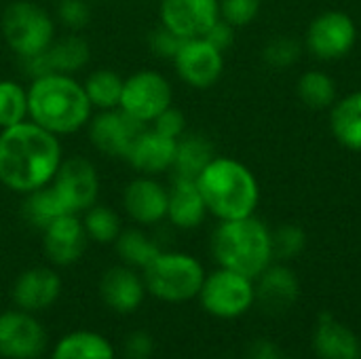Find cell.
Instances as JSON below:
<instances>
[{"mask_svg":"<svg viewBox=\"0 0 361 359\" xmlns=\"http://www.w3.org/2000/svg\"><path fill=\"white\" fill-rule=\"evenodd\" d=\"M59 140L30 118L0 129V184L21 197L51 184L63 161Z\"/></svg>","mask_w":361,"mask_h":359,"instance_id":"obj_1","label":"cell"},{"mask_svg":"<svg viewBox=\"0 0 361 359\" xmlns=\"http://www.w3.org/2000/svg\"><path fill=\"white\" fill-rule=\"evenodd\" d=\"M93 116L82 83L70 74H47L27 85V118L57 138L78 133Z\"/></svg>","mask_w":361,"mask_h":359,"instance_id":"obj_2","label":"cell"},{"mask_svg":"<svg viewBox=\"0 0 361 359\" xmlns=\"http://www.w3.org/2000/svg\"><path fill=\"white\" fill-rule=\"evenodd\" d=\"M197 186L207 205V214L224 220L254 216L260 203V186L247 165L231 157H214L199 174Z\"/></svg>","mask_w":361,"mask_h":359,"instance_id":"obj_3","label":"cell"},{"mask_svg":"<svg viewBox=\"0 0 361 359\" xmlns=\"http://www.w3.org/2000/svg\"><path fill=\"white\" fill-rule=\"evenodd\" d=\"M212 254L222 269L256 279L275 260L271 229L256 216L224 220L212 235Z\"/></svg>","mask_w":361,"mask_h":359,"instance_id":"obj_4","label":"cell"},{"mask_svg":"<svg viewBox=\"0 0 361 359\" xmlns=\"http://www.w3.org/2000/svg\"><path fill=\"white\" fill-rule=\"evenodd\" d=\"M142 273L146 292L169 305L197 298L205 279L203 264L184 252H161Z\"/></svg>","mask_w":361,"mask_h":359,"instance_id":"obj_5","label":"cell"},{"mask_svg":"<svg viewBox=\"0 0 361 359\" xmlns=\"http://www.w3.org/2000/svg\"><path fill=\"white\" fill-rule=\"evenodd\" d=\"M0 34L19 61L30 59L55 40V19L34 0H13L0 15Z\"/></svg>","mask_w":361,"mask_h":359,"instance_id":"obj_6","label":"cell"},{"mask_svg":"<svg viewBox=\"0 0 361 359\" xmlns=\"http://www.w3.org/2000/svg\"><path fill=\"white\" fill-rule=\"evenodd\" d=\"M197 298L212 317L237 320L245 315L256 303L254 279L220 267L214 273L205 275Z\"/></svg>","mask_w":361,"mask_h":359,"instance_id":"obj_7","label":"cell"},{"mask_svg":"<svg viewBox=\"0 0 361 359\" xmlns=\"http://www.w3.org/2000/svg\"><path fill=\"white\" fill-rule=\"evenodd\" d=\"M173 104V87L165 74L157 70H137L123 83L118 108L142 125L152 121Z\"/></svg>","mask_w":361,"mask_h":359,"instance_id":"obj_8","label":"cell"},{"mask_svg":"<svg viewBox=\"0 0 361 359\" xmlns=\"http://www.w3.org/2000/svg\"><path fill=\"white\" fill-rule=\"evenodd\" d=\"M63 207L66 214L80 216L91 205L97 203L102 180L95 165L85 157H70L63 159L55 178L49 184Z\"/></svg>","mask_w":361,"mask_h":359,"instance_id":"obj_9","label":"cell"},{"mask_svg":"<svg viewBox=\"0 0 361 359\" xmlns=\"http://www.w3.org/2000/svg\"><path fill=\"white\" fill-rule=\"evenodd\" d=\"M357 40V25L351 15L343 11H326L317 15L305 34L307 51L322 61H336L347 57Z\"/></svg>","mask_w":361,"mask_h":359,"instance_id":"obj_10","label":"cell"},{"mask_svg":"<svg viewBox=\"0 0 361 359\" xmlns=\"http://www.w3.org/2000/svg\"><path fill=\"white\" fill-rule=\"evenodd\" d=\"M91 59V47L80 32H68L55 36V40L36 57L21 59L23 74L34 80L47 74H70L76 76Z\"/></svg>","mask_w":361,"mask_h":359,"instance_id":"obj_11","label":"cell"},{"mask_svg":"<svg viewBox=\"0 0 361 359\" xmlns=\"http://www.w3.org/2000/svg\"><path fill=\"white\" fill-rule=\"evenodd\" d=\"M144 127H148V125L137 123L121 108H112V110H97L85 129H87L91 146L99 154H104L108 159L125 161L131 144L135 142V138L140 135V131Z\"/></svg>","mask_w":361,"mask_h":359,"instance_id":"obj_12","label":"cell"},{"mask_svg":"<svg viewBox=\"0 0 361 359\" xmlns=\"http://www.w3.org/2000/svg\"><path fill=\"white\" fill-rule=\"evenodd\" d=\"M178 76L192 89L214 87L224 72V53L201 38H186L171 59Z\"/></svg>","mask_w":361,"mask_h":359,"instance_id":"obj_13","label":"cell"},{"mask_svg":"<svg viewBox=\"0 0 361 359\" xmlns=\"http://www.w3.org/2000/svg\"><path fill=\"white\" fill-rule=\"evenodd\" d=\"M47 349V330L27 311L0 313V355L6 359L40 358Z\"/></svg>","mask_w":361,"mask_h":359,"instance_id":"obj_14","label":"cell"},{"mask_svg":"<svg viewBox=\"0 0 361 359\" xmlns=\"http://www.w3.org/2000/svg\"><path fill=\"white\" fill-rule=\"evenodd\" d=\"M161 25L180 38H201L220 19V0H161Z\"/></svg>","mask_w":361,"mask_h":359,"instance_id":"obj_15","label":"cell"},{"mask_svg":"<svg viewBox=\"0 0 361 359\" xmlns=\"http://www.w3.org/2000/svg\"><path fill=\"white\" fill-rule=\"evenodd\" d=\"M42 252L55 267H72L82 258L89 245L82 220L76 214H63L42 231Z\"/></svg>","mask_w":361,"mask_h":359,"instance_id":"obj_16","label":"cell"},{"mask_svg":"<svg viewBox=\"0 0 361 359\" xmlns=\"http://www.w3.org/2000/svg\"><path fill=\"white\" fill-rule=\"evenodd\" d=\"M169 188L152 176L133 178L123 190V209L137 226H154L167 218Z\"/></svg>","mask_w":361,"mask_h":359,"instance_id":"obj_17","label":"cell"},{"mask_svg":"<svg viewBox=\"0 0 361 359\" xmlns=\"http://www.w3.org/2000/svg\"><path fill=\"white\" fill-rule=\"evenodd\" d=\"M256 303L269 315H283L300 298L298 275L288 264H269L256 279Z\"/></svg>","mask_w":361,"mask_h":359,"instance_id":"obj_18","label":"cell"},{"mask_svg":"<svg viewBox=\"0 0 361 359\" xmlns=\"http://www.w3.org/2000/svg\"><path fill=\"white\" fill-rule=\"evenodd\" d=\"M176 146L178 140L167 138L148 125L140 131V135L131 144L125 161L129 163L131 169L137 171V176L157 178L165 171H171L176 159Z\"/></svg>","mask_w":361,"mask_h":359,"instance_id":"obj_19","label":"cell"},{"mask_svg":"<svg viewBox=\"0 0 361 359\" xmlns=\"http://www.w3.org/2000/svg\"><path fill=\"white\" fill-rule=\"evenodd\" d=\"M99 296L110 311L118 315H129L137 311L144 303V277L137 273V269H131L127 264L110 267L99 279Z\"/></svg>","mask_w":361,"mask_h":359,"instance_id":"obj_20","label":"cell"},{"mask_svg":"<svg viewBox=\"0 0 361 359\" xmlns=\"http://www.w3.org/2000/svg\"><path fill=\"white\" fill-rule=\"evenodd\" d=\"M61 294V277L51 267H32L13 284V303L17 309L36 313L57 303Z\"/></svg>","mask_w":361,"mask_h":359,"instance_id":"obj_21","label":"cell"},{"mask_svg":"<svg viewBox=\"0 0 361 359\" xmlns=\"http://www.w3.org/2000/svg\"><path fill=\"white\" fill-rule=\"evenodd\" d=\"M313 349L319 359H361L357 334L332 313H322L313 334Z\"/></svg>","mask_w":361,"mask_h":359,"instance_id":"obj_22","label":"cell"},{"mask_svg":"<svg viewBox=\"0 0 361 359\" xmlns=\"http://www.w3.org/2000/svg\"><path fill=\"white\" fill-rule=\"evenodd\" d=\"M207 216V205L197 186V180L173 178L169 186V203L167 218L171 226L182 231H192L203 224Z\"/></svg>","mask_w":361,"mask_h":359,"instance_id":"obj_23","label":"cell"},{"mask_svg":"<svg viewBox=\"0 0 361 359\" xmlns=\"http://www.w3.org/2000/svg\"><path fill=\"white\" fill-rule=\"evenodd\" d=\"M330 131L343 148L361 152V89L334 102L330 108Z\"/></svg>","mask_w":361,"mask_h":359,"instance_id":"obj_24","label":"cell"},{"mask_svg":"<svg viewBox=\"0 0 361 359\" xmlns=\"http://www.w3.org/2000/svg\"><path fill=\"white\" fill-rule=\"evenodd\" d=\"M214 144L201 135V133H184L178 140L176 146V159H173V178H186L197 180L199 174L212 163L214 159Z\"/></svg>","mask_w":361,"mask_h":359,"instance_id":"obj_25","label":"cell"},{"mask_svg":"<svg viewBox=\"0 0 361 359\" xmlns=\"http://www.w3.org/2000/svg\"><path fill=\"white\" fill-rule=\"evenodd\" d=\"M112 343L93 330H74L57 341L51 359H114Z\"/></svg>","mask_w":361,"mask_h":359,"instance_id":"obj_26","label":"cell"},{"mask_svg":"<svg viewBox=\"0 0 361 359\" xmlns=\"http://www.w3.org/2000/svg\"><path fill=\"white\" fill-rule=\"evenodd\" d=\"M114 250L123 264L140 271H144L163 252L161 245L142 229H123L114 241Z\"/></svg>","mask_w":361,"mask_h":359,"instance_id":"obj_27","label":"cell"},{"mask_svg":"<svg viewBox=\"0 0 361 359\" xmlns=\"http://www.w3.org/2000/svg\"><path fill=\"white\" fill-rule=\"evenodd\" d=\"M123 83L125 78L112 68H97L85 78L82 87L93 110H112L121 104Z\"/></svg>","mask_w":361,"mask_h":359,"instance_id":"obj_28","label":"cell"},{"mask_svg":"<svg viewBox=\"0 0 361 359\" xmlns=\"http://www.w3.org/2000/svg\"><path fill=\"white\" fill-rule=\"evenodd\" d=\"M296 91L309 110H330L336 102V83L328 72L322 70L305 72L298 78Z\"/></svg>","mask_w":361,"mask_h":359,"instance_id":"obj_29","label":"cell"},{"mask_svg":"<svg viewBox=\"0 0 361 359\" xmlns=\"http://www.w3.org/2000/svg\"><path fill=\"white\" fill-rule=\"evenodd\" d=\"M63 207L59 205L53 188L47 184L44 188H38L30 195H23V205H21V216L27 222V226L42 231L47 224H51L55 218L63 216Z\"/></svg>","mask_w":361,"mask_h":359,"instance_id":"obj_30","label":"cell"},{"mask_svg":"<svg viewBox=\"0 0 361 359\" xmlns=\"http://www.w3.org/2000/svg\"><path fill=\"white\" fill-rule=\"evenodd\" d=\"M80 220H82V226H85L89 241H95V243H104V245L114 243L123 231L121 216L112 207H108L99 201L95 205H91L87 212H82Z\"/></svg>","mask_w":361,"mask_h":359,"instance_id":"obj_31","label":"cell"},{"mask_svg":"<svg viewBox=\"0 0 361 359\" xmlns=\"http://www.w3.org/2000/svg\"><path fill=\"white\" fill-rule=\"evenodd\" d=\"M27 121V87L13 78H0V129Z\"/></svg>","mask_w":361,"mask_h":359,"instance_id":"obj_32","label":"cell"},{"mask_svg":"<svg viewBox=\"0 0 361 359\" xmlns=\"http://www.w3.org/2000/svg\"><path fill=\"white\" fill-rule=\"evenodd\" d=\"M271 243H273V258H277L279 262H290L305 252L307 233L302 231V226L288 222L271 231Z\"/></svg>","mask_w":361,"mask_h":359,"instance_id":"obj_33","label":"cell"},{"mask_svg":"<svg viewBox=\"0 0 361 359\" xmlns=\"http://www.w3.org/2000/svg\"><path fill=\"white\" fill-rule=\"evenodd\" d=\"M300 51H302V47L294 38L275 36L262 49V59L273 70H286V68H292L300 59Z\"/></svg>","mask_w":361,"mask_h":359,"instance_id":"obj_34","label":"cell"},{"mask_svg":"<svg viewBox=\"0 0 361 359\" xmlns=\"http://www.w3.org/2000/svg\"><path fill=\"white\" fill-rule=\"evenodd\" d=\"M55 19L68 32H80L91 23V4L89 0H59L55 2Z\"/></svg>","mask_w":361,"mask_h":359,"instance_id":"obj_35","label":"cell"},{"mask_svg":"<svg viewBox=\"0 0 361 359\" xmlns=\"http://www.w3.org/2000/svg\"><path fill=\"white\" fill-rule=\"evenodd\" d=\"M262 0H220V19L235 30L250 25L260 13Z\"/></svg>","mask_w":361,"mask_h":359,"instance_id":"obj_36","label":"cell"},{"mask_svg":"<svg viewBox=\"0 0 361 359\" xmlns=\"http://www.w3.org/2000/svg\"><path fill=\"white\" fill-rule=\"evenodd\" d=\"M184 38H180L178 34H173L171 30H167L165 25H159L157 30H152L148 34V47L150 51L159 57V59H167L171 61L176 57V53L180 51Z\"/></svg>","mask_w":361,"mask_h":359,"instance_id":"obj_37","label":"cell"},{"mask_svg":"<svg viewBox=\"0 0 361 359\" xmlns=\"http://www.w3.org/2000/svg\"><path fill=\"white\" fill-rule=\"evenodd\" d=\"M150 127H152V129H157L159 133L167 135V138L180 140V138L186 133V116H184V112H182V110H178V108L169 106L165 112H161V114L152 121V125H150Z\"/></svg>","mask_w":361,"mask_h":359,"instance_id":"obj_38","label":"cell"},{"mask_svg":"<svg viewBox=\"0 0 361 359\" xmlns=\"http://www.w3.org/2000/svg\"><path fill=\"white\" fill-rule=\"evenodd\" d=\"M123 355H125V359H150L154 355V341H152V336L148 332H144V330L131 332L125 339Z\"/></svg>","mask_w":361,"mask_h":359,"instance_id":"obj_39","label":"cell"},{"mask_svg":"<svg viewBox=\"0 0 361 359\" xmlns=\"http://www.w3.org/2000/svg\"><path fill=\"white\" fill-rule=\"evenodd\" d=\"M209 44H214L216 49H220L222 53L228 49V47H233V42H235V28L231 25V23H226L224 19H218L207 32H205V36H203Z\"/></svg>","mask_w":361,"mask_h":359,"instance_id":"obj_40","label":"cell"},{"mask_svg":"<svg viewBox=\"0 0 361 359\" xmlns=\"http://www.w3.org/2000/svg\"><path fill=\"white\" fill-rule=\"evenodd\" d=\"M277 358H279L277 345H275V343H271V341L258 339V341H254V343L247 347V359H277Z\"/></svg>","mask_w":361,"mask_h":359,"instance_id":"obj_41","label":"cell"},{"mask_svg":"<svg viewBox=\"0 0 361 359\" xmlns=\"http://www.w3.org/2000/svg\"><path fill=\"white\" fill-rule=\"evenodd\" d=\"M40 2H59V0H40Z\"/></svg>","mask_w":361,"mask_h":359,"instance_id":"obj_42","label":"cell"},{"mask_svg":"<svg viewBox=\"0 0 361 359\" xmlns=\"http://www.w3.org/2000/svg\"><path fill=\"white\" fill-rule=\"evenodd\" d=\"M277 359H286V358H281V355H279V358H277Z\"/></svg>","mask_w":361,"mask_h":359,"instance_id":"obj_43","label":"cell"},{"mask_svg":"<svg viewBox=\"0 0 361 359\" xmlns=\"http://www.w3.org/2000/svg\"><path fill=\"white\" fill-rule=\"evenodd\" d=\"M224 359H235V358H224Z\"/></svg>","mask_w":361,"mask_h":359,"instance_id":"obj_44","label":"cell"},{"mask_svg":"<svg viewBox=\"0 0 361 359\" xmlns=\"http://www.w3.org/2000/svg\"><path fill=\"white\" fill-rule=\"evenodd\" d=\"M89 2H93V0H89Z\"/></svg>","mask_w":361,"mask_h":359,"instance_id":"obj_45","label":"cell"},{"mask_svg":"<svg viewBox=\"0 0 361 359\" xmlns=\"http://www.w3.org/2000/svg\"><path fill=\"white\" fill-rule=\"evenodd\" d=\"M32 359H38V358H32Z\"/></svg>","mask_w":361,"mask_h":359,"instance_id":"obj_46","label":"cell"}]
</instances>
